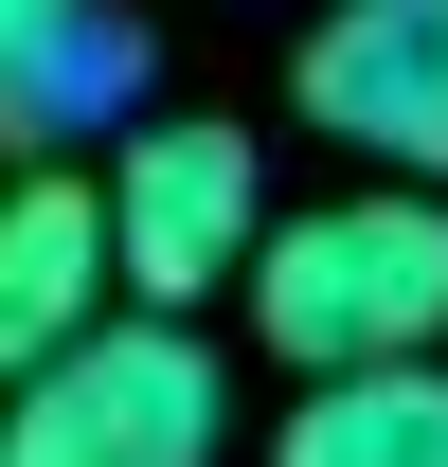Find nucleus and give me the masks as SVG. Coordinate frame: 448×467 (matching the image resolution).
<instances>
[{
	"mask_svg": "<svg viewBox=\"0 0 448 467\" xmlns=\"http://www.w3.org/2000/svg\"><path fill=\"white\" fill-rule=\"evenodd\" d=\"M126 306V234H108V162H18L0 180V396L36 378V359H72L90 324Z\"/></svg>",
	"mask_w": 448,
	"mask_h": 467,
	"instance_id": "5",
	"label": "nucleus"
},
{
	"mask_svg": "<svg viewBox=\"0 0 448 467\" xmlns=\"http://www.w3.org/2000/svg\"><path fill=\"white\" fill-rule=\"evenodd\" d=\"M108 234H126V288L144 306L251 288V252H270V144L216 126V109H144L108 144Z\"/></svg>",
	"mask_w": 448,
	"mask_h": 467,
	"instance_id": "3",
	"label": "nucleus"
},
{
	"mask_svg": "<svg viewBox=\"0 0 448 467\" xmlns=\"http://www.w3.org/2000/svg\"><path fill=\"white\" fill-rule=\"evenodd\" d=\"M287 450L305 467H448V378L431 359H359V378H323L287 413Z\"/></svg>",
	"mask_w": 448,
	"mask_h": 467,
	"instance_id": "6",
	"label": "nucleus"
},
{
	"mask_svg": "<svg viewBox=\"0 0 448 467\" xmlns=\"http://www.w3.org/2000/svg\"><path fill=\"white\" fill-rule=\"evenodd\" d=\"M251 342L287 378H359V359H431L448 342V180L394 162L377 198H305L251 252Z\"/></svg>",
	"mask_w": 448,
	"mask_h": 467,
	"instance_id": "1",
	"label": "nucleus"
},
{
	"mask_svg": "<svg viewBox=\"0 0 448 467\" xmlns=\"http://www.w3.org/2000/svg\"><path fill=\"white\" fill-rule=\"evenodd\" d=\"M72 18H90V0H0V72H18V55H55Z\"/></svg>",
	"mask_w": 448,
	"mask_h": 467,
	"instance_id": "8",
	"label": "nucleus"
},
{
	"mask_svg": "<svg viewBox=\"0 0 448 467\" xmlns=\"http://www.w3.org/2000/svg\"><path fill=\"white\" fill-rule=\"evenodd\" d=\"M216 413H233V378H216V342H198V306L126 288L72 359H36V378L0 396V450H36V467H198Z\"/></svg>",
	"mask_w": 448,
	"mask_h": 467,
	"instance_id": "2",
	"label": "nucleus"
},
{
	"mask_svg": "<svg viewBox=\"0 0 448 467\" xmlns=\"http://www.w3.org/2000/svg\"><path fill=\"white\" fill-rule=\"evenodd\" d=\"M126 72H144V55H126L108 18H72L55 55H18V72H0V126H18V144H36V126H90V109L126 90Z\"/></svg>",
	"mask_w": 448,
	"mask_h": 467,
	"instance_id": "7",
	"label": "nucleus"
},
{
	"mask_svg": "<svg viewBox=\"0 0 448 467\" xmlns=\"http://www.w3.org/2000/svg\"><path fill=\"white\" fill-rule=\"evenodd\" d=\"M287 109L359 162L448 180V0H323V36L287 55Z\"/></svg>",
	"mask_w": 448,
	"mask_h": 467,
	"instance_id": "4",
	"label": "nucleus"
}]
</instances>
